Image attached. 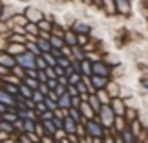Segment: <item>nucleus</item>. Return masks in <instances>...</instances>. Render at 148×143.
I'll use <instances>...</instances> for the list:
<instances>
[{"label":"nucleus","mask_w":148,"mask_h":143,"mask_svg":"<svg viewBox=\"0 0 148 143\" xmlns=\"http://www.w3.org/2000/svg\"><path fill=\"white\" fill-rule=\"evenodd\" d=\"M56 92H58V96H63V94H65V89H63V87H58V85H56Z\"/></svg>","instance_id":"obj_37"},{"label":"nucleus","mask_w":148,"mask_h":143,"mask_svg":"<svg viewBox=\"0 0 148 143\" xmlns=\"http://www.w3.org/2000/svg\"><path fill=\"white\" fill-rule=\"evenodd\" d=\"M101 111H102L104 124H111V123H112V111H111L107 106H102V107H101Z\"/></svg>","instance_id":"obj_5"},{"label":"nucleus","mask_w":148,"mask_h":143,"mask_svg":"<svg viewBox=\"0 0 148 143\" xmlns=\"http://www.w3.org/2000/svg\"><path fill=\"white\" fill-rule=\"evenodd\" d=\"M9 72H10V68H7V67H3V65H0V75H2V77H5V75H9Z\"/></svg>","instance_id":"obj_29"},{"label":"nucleus","mask_w":148,"mask_h":143,"mask_svg":"<svg viewBox=\"0 0 148 143\" xmlns=\"http://www.w3.org/2000/svg\"><path fill=\"white\" fill-rule=\"evenodd\" d=\"M75 29H77V31H82V32H87V31H89L87 24H84V22H77V24H75Z\"/></svg>","instance_id":"obj_26"},{"label":"nucleus","mask_w":148,"mask_h":143,"mask_svg":"<svg viewBox=\"0 0 148 143\" xmlns=\"http://www.w3.org/2000/svg\"><path fill=\"white\" fill-rule=\"evenodd\" d=\"M38 48L41 50V53H48L49 48H51V44H49L48 39H39V41H38Z\"/></svg>","instance_id":"obj_9"},{"label":"nucleus","mask_w":148,"mask_h":143,"mask_svg":"<svg viewBox=\"0 0 148 143\" xmlns=\"http://www.w3.org/2000/svg\"><path fill=\"white\" fill-rule=\"evenodd\" d=\"M84 72H85V73H90V65L87 61H84Z\"/></svg>","instance_id":"obj_35"},{"label":"nucleus","mask_w":148,"mask_h":143,"mask_svg":"<svg viewBox=\"0 0 148 143\" xmlns=\"http://www.w3.org/2000/svg\"><path fill=\"white\" fill-rule=\"evenodd\" d=\"M2 128H3V129H7V131H12L10 124H9V121H7V123H2Z\"/></svg>","instance_id":"obj_36"},{"label":"nucleus","mask_w":148,"mask_h":143,"mask_svg":"<svg viewBox=\"0 0 148 143\" xmlns=\"http://www.w3.org/2000/svg\"><path fill=\"white\" fill-rule=\"evenodd\" d=\"M24 36H21V34H12L10 36V43H21V44H24Z\"/></svg>","instance_id":"obj_17"},{"label":"nucleus","mask_w":148,"mask_h":143,"mask_svg":"<svg viewBox=\"0 0 148 143\" xmlns=\"http://www.w3.org/2000/svg\"><path fill=\"white\" fill-rule=\"evenodd\" d=\"M65 38H66V43L70 44V46H75V44H77V39H75V36L72 34V32H68Z\"/></svg>","instance_id":"obj_24"},{"label":"nucleus","mask_w":148,"mask_h":143,"mask_svg":"<svg viewBox=\"0 0 148 143\" xmlns=\"http://www.w3.org/2000/svg\"><path fill=\"white\" fill-rule=\"evenodd\" d=\"M65 121H66V123H65V128L68 129V131H73V119H70V118H68V119H65Z\"/></svg>","instance_id":"obj_27"},{"label":"nucleus","mask_w":148,"mask_h":143,"mask_svg":"<svg viewBox=\"0 0 148 143\" xmlns=\"http://www.w3.org/2000/svg\"><path fill=\"white\" fill-rule=\"evenodd\" d=\"M24 128L29 129V131H32V129H34V124H32L31 121H26V123H24Z\"/></svg>","instance_id":"obj_32"},{"label":"nucleus","mask_w":148,"mask_h":143,"mask_svg":"<svg viewBox=\"0 0 148 143\" xmlns=\"http://www.w3.org/2000/svg\"><path fill=\"white\" fill-rule=\"evenodd\" d=\"M21 140H22V142H24V143H29V140H27V138H26V136H22V138H21Z\"/></svg>","instance_id":"obj_39"},{"label":"nucleus","mask_w":148,"mask_h":143,"mask_svg":"<svg viewBox=\"0 0 148 143\" xmlns=\"http://www.w3.org/2000/svg\"><path fill=\"white\" fill-rule=\"evenodd\" d=\"M38 78H39V82H41V84H46V82H48V75H46V72L45 70H39Z\"/></svg>","instance_id":"obj_23"},{"label":"nucleus","mask_w":148,"mask_h":143,"mask_svg":"<svg viewBox=\"0 0 148 143\" xmlns=\"http://www.w3.org/2000/svg\"><path fill=\"white\" fill-rule=\"evenodd\" d=\"M2 29H3V28H2V26H0V31H2Z\"/></svg>","instance_id":"obj_42"},{"label":"nucleus","mask_w":148,"mask_h":143,"mask_svg":"<svg viewBox=\"0 0 148 143\" xmlns=\"http://www.w3.org/2000/svg\"><path fill=\"white\" fill-rule=\"evenodd\" d=\"M10 55H14V56H17V55H21V53H24L26 51V44H21V43H12L10 46H9V50H7Z\"/></svg>","instance_id":"obj_4"},{"label":"nucleus","mask_w":148,"mask_h":143,"mask_svg":"<svg viewBox=\"0 0 148 143\" xmlns=\"http://www.w3.org/2000/svg\"><path fill=\"white\" fill-rule=\"evenodd\" d=\"M36 68H39V70L48 68V63H46V60L43 56H36Z\"/></svg>","instance_id":"obj_10"},{"label":"nucleus","mask_w":148,"mask_h":143,"mask_svg":"<svg viewBox=\"0 0 148 143\" xmlns=\"http://www.w3.org/2000/svg\"><path fill=\"white\" fill-rule=\"evenodd\" d=\"M26 19H29V22H39L41 19H43V14L38 10V9H34V7H31V9H26Z\"/></svg>","instance_id":"obj_3"},{"label":"nucleus","mask_w":148,"mask_h":143,"mask_svg":"<svg viewBox=\"0 0 148 143\" xmlns=\"http://www.w3.org/2000/svg\"><path fill=\"white\" fill-rule=\"evenodd\" d=\"M15 61L24 68V70H27V68H36V56L29 53V51H24V53H21V55H17L15 56Z\"/></svg>","instance_id":"obj_1"},{"label":"nucleus","mask_w":148,"mask_h":143,"mask_svg":"<svg viewBox=\"0 0 148 143\" xmlns=\"http://www.w3.org/2000/svg\"><path fill=\"white\" fill-rule=\"evenodd\" d=\"M15 58L14 55H10L9 51H0V65L7 67V68H14L15 67Z\"/></svg>","instance_id":"obj_2"},{"label":"nucleus","mask_w":148,"mask_h":143,"mask_svg":"<svg viewBox=\"0 0 148 143\" xmlns=\"http://www.w3.org/2000/svg\"><path fill=\"white\" fill-rule=\"evenodd\" d=\"M89 129L94 136H99V135H101V128H99L97 124H94V123H89Z\"/></svg>","instance_id":"obj_16"},{"label":"nucleus","mask_w":148,"mask_h":143,"mask_svg":"<svg viewBox=\"0 0 148 143\" xmlns=\"http://www.w3.org/2000/svg\"><path fill=\"white\" fill-rule=\"evenodd\" d=\"M26 48H27V51H29V53H32L34 56H39V55H41V50H39L36 44H31L29 43V44H26Z\"/></svg>","instance_id":"obj_13"},{"label":"nucleus","mask_w":148,"mask_h":143,"mask_svg":"<svg viewBox=\"0 0 148 143\" xmlns=\"http://www.w3.org/2000/svg\"><path fill=\"white\" fill-rule=\"evenodd\" d=\"M94 72L99 73V75H106V73H107V68H106L104 65H94Z\"/></svg>","instance_id":"obj_20"},{"label":"nucleus","mask_w":148,"mask_h":143,"mask_svg":"<svg viewBox=\"0 0 148 143\" xmlns=\"http://www.w3.org/2000/svg\"><path fill=\"white\" fill-rule=\"evenodd\" d=\"M2 10H3V5H2V3H0V14H2Z\"/></svg>","instance_id":"obj_41"},{"label":"nucleus","mask_w":148,"mask_h":143,"mask_svg":"<svg viewBox=\"0 0 148 143\" xmlns=\"http://www.w3.org/2000/svg\"><path fill=\"white\" fill-rule=\"evenodd\" d=\"M19 94H22L26 99H31V97H32V89H31V87H27L26 84H24V85L19 87Z\"/></svg>","instance_id":"obj_8"},{"label":"nucleus","mask_w":148,"mask_h":143,"mask_svg":"<svg viewBox=\"0 0 148 143\" xmlns=\"http://www.w3.org/2000/svg\"><path fill=\"white\" fill-rule=\"evenodd\" d=\"M24 84H26L27 87H31V89H36V87H39V84L36 82V78H32V77H27V75L24 77Z\"/></svg>","instance_id":"obj_11"},{"label":"nucleus","mask_w":148,"mask_h":143,"mask_svg":"<svg viewBox=\"0 0 148 143\" xmlns=\"http://www.w3.org/2000/svg\"><path fill=\"white\" fill-rule=\"evenodd\" d=\"M118 7L119 10H123V12H128V0H118Z\"/></svg>","instance_id":"obj_21"},{"label":"nucleus","mask_w":148,"mask_h":143,"mask_svg":"<svg viewBox=\"0 0 148 143\" xmlns=\"http://www.w3.org/2000/svg\"><path fill=\"white\" fill-rule=\"evenodd\" d=\"M49 44H51L53 48H61V46H63V43H61L60 38H51V39H49Z\"/></svg>","instance_id":"obj_22"},{"label":"nucleus","mask_w":148,"mask_h":143,"mask_svg":"<svg viewBox=\"0 0 148 143\" xmlns=\"http://www.w3.org/2000/svg\"><path fill=\"white\" fill-rule=\"evenodd\" d=\"M70 102H72V99H70L68 92H66V94H63V96H60V102H58L60 107H70Z\"/></svg>","instance_id":"obj_7"},{"label":"nucleus","mask_w":148,"mask_h":143,"mask_svg":"<svg viewBox=\"0 0 148 143\" xmlns=\"http://www.w3.org/2000/svg\"><path fill=\"white\" fill-rule=\"evenodd\" d=\"M73 51H75V56H77V60H82V58H84V55L80 53V50H78V48H75Z\"/></svg>","instance_id":"obj_33"},{"label":"nucleus","mask_w":148,"mask_h":143,"mask_svg":"<svg viewBox=\"0 0 148 143\" xmlns=\"http://www.w3.org/2000/svg\"><path fill=\"white\" fill-rule=\"evenodd\" d=\"M0 102H2V104H5V106H12V104H14V99L10 97V94H9V92H5V90H2V89H0Z\"/></svg>","instance_id":"obj_6"},{"label":"nucleus","mask_w":148,"mask_h":143,"mask_svg":"<svg viewBox=\"0 0 148 143\" xmlns=\"http://www.w3.org/2000/svg\"><path fill=\"white\" fill-rule=\"evenodd\" d=\"M70 84H78V75H72L70 77Z\"/></svg>","instance_id":"obj_34"},{"label":"nucleus","mask_w":148,"mask_h":143,"mask_svg":"<svg viewBox=\"0 0 148 143\" xmlns=\"http://www.w3.org/2000/svg\"><path fill=\"white\" fill-rule=\"evenodd\" d=\"M5 90H7L10 96H17V94H19V87L15 85V84H9V82H7V85H5Z\"/></svg>","instance_id":"obj_12"},{"label":"nucleus","mask_w":148,"mask_h":143,"mask_svg":"<svg viewBox=\"0 0 148 143\" xmlns=\"http://www.w3.org/2000/svg\"><path fill=\"white\" fill-rule=\"evenodd\" d=\"M92 82H94V85H95V87H99V89L106 85V78H104V77H99V75H95Z\"/></svg>","instance_id":"obj_15"},{"label":"nucleus","mask_w":148,"mask_h":143,"mask_svg":"<svg viewBox=\"0 0 148 143\" xmlns=\"http://www.w3.org/2000/svg\"><path fill=\"white\" fill-rule=\"evenodd\" d=\"M5 138V133H0V140H3Z\"/></svg>","instance_id":"obj_40"},{"label":"nucleus","mask_w":148,"mask_h":143,"mask_svg":"<svg viewBox=\"0 0 148 143\" xmlns=\"http://www.w3.org/2000/svg\"><path fill=\"white\" fill-rule=\"evenodd\" d=\"M46 109H49V111H53V109H56V102H53V99L49 97V99H46Z\"/></svg>","instance_id":"obj_25"},{"label":"nucleus","mask_w":148,"mask_h":143,"mask_svg":"<svg viewBox=\"0 0 148 143\" xmlns=\"http://www.w3.org/2000/svg\"><path fill=\"white\" fill-rule=\"evenodd\" d=\"M89 100H90V106H92V109H95V111H99V109H101V106H99V100H97V97L90 96Z\"/></svg>","instance_id":"obj_18"},{"label":"nucleus","mask_w":148,"mask_h":143,"mask_svg":"<svg viewBox=\"0 0 148 143\" xmlns=\"http://www.w3.org/2000/svg\"><path fill=\"white\" fill-rule=\"evenodd\" d=\"M32 100L38 104V102H41L43 100V94H39V92H32Z\"/></svg>","instance_id":"obj_28"},{"label":"nucleus","mask_w":148,"mask_h":143,"mask_svg":"<svg viewBox=\"0 0 148 143\" xmlns=\"http://www.w3.org/2000/svg\"><path fill=\"white\" fill-rule=\"evenodd\" d=\"M45 124H46V128L49 129L51 133H55V126H53V123H51V121H45Z\"/></svg>","instance_id":"obj_31"},{"label":"nucleus","mask_w":148,"mask_h":143,"mask_svg":"<svg viewBox=\"0 0 148 143\" xmlns=\"http://www.w3.org/2000/svg\"><path fill=\"white\" fill-rule=\"evenodd\" d=\"M38 24H39V26H38L39 31H46V32H48V31L51 29V24H49V22H46V21H39Z\"/></svg>","instance_id":"obj_19"},{"label":"nucleus","mask_w":148,"mask_h":143,"mask_svg":"<svg viewBox=\"0 0 148 143\" xmlns=\"http://www.w3.org/2000/svg\"><path fill=\"white\" fill-rule=\"evenodd\" d=\"M77 94H78V92H77V89H75V87H68V96H70V97H75V96H77Z\"/></svg>","instance_id":"obj_30"},{"label":"nucleus","mask_w":148,"mask_h":143,"mask_svg":"<svg viewBox=\"0 0 148 143\" xmlns=\"http://www.w3.org/2000/svg\"><path fill=\"white\" fill-rule=\"evenodd\" d=\"M5 107H7V106H5V104H2V102H0V114H5V111H7V109H5Z\"/></svg>","instance_id":"obj_38"},{"label":"nucleus","mask_w":148,"mask_h":143,"mask_svg":"<svg viewBox=\"0 0 148 143\" xmlns=\"http://www.w3.org/2000/svg\"><path fill=\"white\" fill-rule=\"evenodd\" d=\"M43 58L46 60V63H48V67H55L56 65V60L53 55H49V53H43Z\"/></svg>","instance_id":"obj_14"}]
</instances>
